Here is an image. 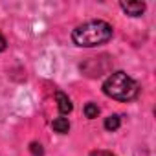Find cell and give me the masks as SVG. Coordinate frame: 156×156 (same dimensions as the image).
<instances>
[{
  "label": "cell",
  "mask_w": 156,
  "mask_h": 156,
  "mask_svg": "<svg viewBox=\"0 0 156 156\" xmlns=\"http://www.w3.org/2000/svg\"><path fill=\"white\" fill-rule=\"evenodd\" d=\"M112 26L105 20H88L72 31V41L81 48H94L112 39Z\"/></svg>",
  "instance_id": "cell-1"
},
{
  "label": "cell",
  "mask_w": 156,
  "mask_h": 156,
  "mask_svg": "<svg viewBox=\"0 0 156 156\" xmlns=\"http://www.w3.org/2000/svg\"><path fill=\"white\" fill-rule=\"evenodd\" d=\"M103 92L116 101H130L138 96V83L125 72H114L103 83Z\"/></svg>",
  "instance_id": "cell-2"
},
{
  "label": "cell",
  "mask_w": 156,
  "mask_h": 156,
  "mask_svg": "<svg viewBox=\"0 0 156 156\" xmlns=\"http://www.w3.org/2000/svg\"><path fill=\"white\" fill-rule=\"evenodd\" d=\"M119 6H121V9H123L127 15H130V17H140V15L145 11V4H143V2H121Z\"/></svg>",
  "instance_id": "cell-3"
},
{
  "label": "cell",
  "mask_w": 156,
  "mask_h": 156,
  "mask_svg": "<svg viewBox=\"0 0 156 156\" xmlns=\"http://www.w3.org/2000/svg\"><path fill=\"white\" fill-rule=\"evenodd\" d=\"M55 98H57L59 112H61V114H70V112H72V108H73V105H72L70 98H68L64 92H57V94H55Z\"/></svg>",
  "instance_id": "cell-4"
},
{
  "label": "cell",
  "mask_w": 156,
  "mask_h": 156,
  "mask_svg": "<svg viewBox=\"0 0 156 156\" xmlns=\"http://www.w3.org/2000/svg\"><path fill=\"white\" fill-rule=\"evenodd\" d=\"M51 127H53V130L59 132V134H66V132L70 130V123H68L66 118H57V119H53Z\"/></svg>",
  "instance_id": "cell-5"
},
{
  "label": "cell",
  "mask_w": 156,
  "mask_h": 156,
  "mask_svg": "<svg viewBox=\"0 0 156 156\" xmlns=\"http://www.w3.org/2000/svg\"><path fill=\"white\" fill-rule=\"evenodd\" d=\"M119 125H121V119H119V116H118V114H112V116H108V118L105 119V129H107L108 132L118 130V129H119Z\"/></svg>",
  "instance_id": "cell-6"
},
{
  "label": "cell",
  "mask_w": 156,
  "mask_h": 156,
  "mask_svg": "<svg viewBox=\"0 0 156 156\" xmlns=\"http://www.w3.org/2000/svg\"><path fill=\"white\" fill-rule=\"evenodd\" d=\"M98 114H99V107H98L96 103H87V105H85V116H87L88 119L98 118Z\"/></svg>",
  "instance_id": "cell-7"
},
{
  "label": "cell",
  "mask_w": 156,
  "mask_h": 156,
  "mask_svg": "<svg viewBox=\"0 0 156 156\" xmlns=\"http://www.w3.org/2000/svg\"><path fill=\"white\" fill-rule=\"evenodd\" d=\"M31 152L35 156H42V145L41 143H31Z\"/></svg>",
  "instance_id": "cell-8"
},
{
  "label": "cell",
  "mask_w": 156,
  "mask_h": 156,
  "mask_svg": "<svg viewBox=\"0 0 156 156\" xmlns=\"http://www.w3.org/2000/svg\"><path fill=\"white\" fill-rule=\"evenodd\" d=\"M90 156H116V154H112V152H108V151H94Z\"/></svg>",
  "instance_id": "cell-9"
},
{
  "label": "cell",
  "mask_w": 156,
  "mask_h": 156,
  "mask_svg": "<svg viewBox=\"0 0 156 156\" xmlns=\"http://www.w3.org/2000/svg\"><path fill=\"white\" fill-rule=\"evenodd\" d=\"M6 46H8V42H6V39L0 35V51H4L6 50Z\"/></svg>",
  "instance_id": "cell-10"
}]
</instances>
